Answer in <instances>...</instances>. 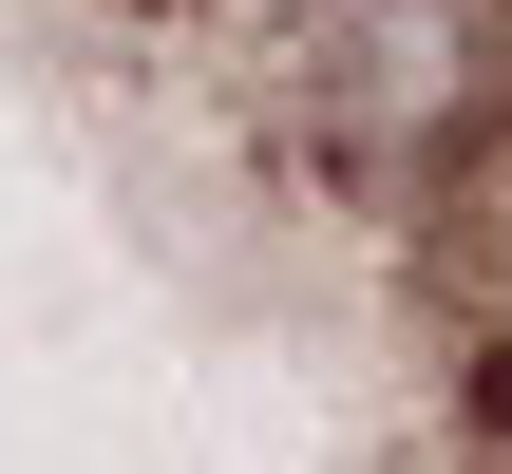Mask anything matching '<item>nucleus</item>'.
<instances>
[{"mask_svg":"<svg viewBox=\"0 0 512 474\" xmlns=\"http://www.w3.org/2000/svg\"><path fill=\"white\" fill-rule=\"evenodd\" d=\"M266 133L361 190L456 228L475 190H512V0H266Z\"/></svg>","mask_w":512,"mask_h":474,"instance_id":"nucleus-1","label":"nucleus"}]
</instances>
